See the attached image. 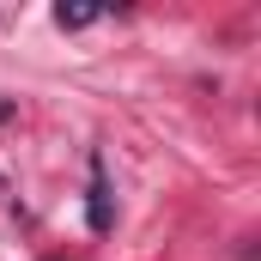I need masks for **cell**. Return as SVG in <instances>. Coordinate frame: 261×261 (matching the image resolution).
Returning a JSON list of instances; mask_svg holds the SVG:
<instances>
[{"mask_svg":"<svg viewBox=\"0 0 261 261\" xmlns=\"http://www.w3.org/2000/svg\"><path fill=\"white\" fill-rule=\"evenodd\" d=\"M85 219H91V231L103 237L110 225H116V206H110V176H103V158H91V195H85Z\"/></svg>","mask_w":261,"mask_h":261,"instance_id":"obj_1","label":"cell"},{"mask_svg":"<svg viewBox=\"0 0 261 261\" xmlns=\"http://www.w3.org/2000/svg\"><path fill=\"white\" fill-rule=\"evenodd\" d=\"M91 18H97L91 6H55V24H61V31H79V24H91Z\"/></svg>","mask_w":261,"mask_h":261,"instance_id":"obj_2","label":"cell"}]
</instances>
